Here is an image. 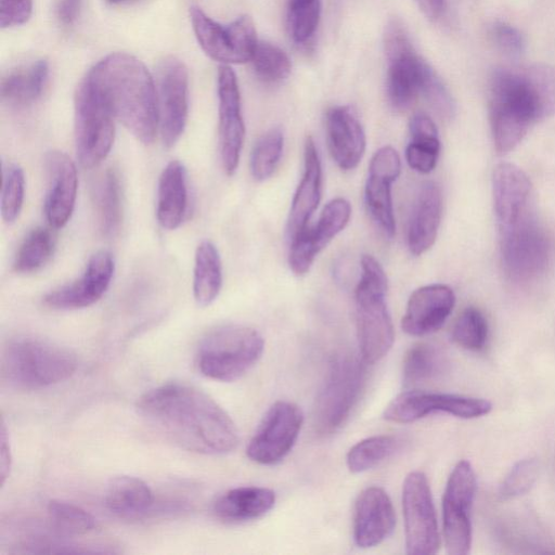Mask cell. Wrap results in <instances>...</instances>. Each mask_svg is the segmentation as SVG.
<instances>
[{
    "instance_id": "1",
    "label": "cell",
    "mask_w": 555,
    "mask_h": 555,
    "mask_svg": "<svg viewBox=\"0 0 555 555\" xmlns=\"http://www.w3.org/2000/svg\"><path fill=\"white\" fill-rule=\"evenodd\" d=\"M138 410L150 425L185 450L220 455L238 444V431L230 415L196 387L162 385L140 398Z\"/></svg>"
},
{
    "instance_id": "2",
    "label": "cell",
    "mask_w": 555,
    "mask_h": 555,
    "mask_svg": "<svg viewBox=\"0 0 555 555\" xmlns=\"http://www.w3.org/2000/svg\"><path fill=\"white\" fill-rule=\"evenodd\" d=\"M555 115V68L535 63L496 69L490 80L489 118L495 151L514 150L538 120Z\"/></svg>"
},
{
    "instance_id": "3",
    "label": "cell",
    "mask_w": 555,
    "mask_h": 555,
    "mask_svg": "<svg viewBox=\"0 0 555 555\" xmlns=\"http://www.w3.org/2000/svg\"><path fill=\"white\" fill-rule=\"evenodd\" d=\"M117 118L144 144L158 128L157 91L145 65L135 56L117 52L99 61L86 76Z\"/></svg>"
},
{
    "instance_id": "4",
    "label": "cell",
    "mask_w": 555,
    "mask_h": 555,
    "mask_svg": "<svg viewBox=\"0 0 555 555\" xmlns=\"http://www.w3.org/2000/svg\"><path fill=\"white\" fill-rule=\"evenodd\" d=\"M387 275L371 255L361 258V275L354 292L357 334L362 360L374 364L390 350L395 332L386 304Z\"/></svg>"
},
{
    "instance_id": "5",
    "label": "cell",
    "mask_w": 555,
    "mask_h": 555,
    "mask_svg": "<svg viewBox=\"0 0 555 555\" xmlns=\"http://www.w3.org/2000/svg\"><path fill=\"white\" fill-rule=\"evenodd\" d=\"M78 365L74 352L50 340L20 336L3 351L2 372L14 386L40 389L68 379Z\"/></svg>"
},
{
    "instance_id": "6",
    "label": "cell",
    "mask_w": 555,
    "mask_h": 555,
    "mask_svg": "<svg viewBox=\"0 0 555 555\" xmlns=\"http://www.w3.org/2000/svg\"><path fill=\"white\" fill-rule=\"evenodd\" d=\"M264 341L245 325H223L209 332L197 349L201 373L219 382H233L247 373L260 359Z\"/></svg>"
},
{
    "instance_id": "7",
    "label": "cell",
    "mask_w": 555,
    "mask_h": 555,
    "mask_svg": "<svg viewBox=\"0 0 555 555\" xmlns=\"http://www.w3.org/2000/svg\"><path fill=\"white\" fill-rule=\"evenodd\" d=\"M498 227L506 275L516 283H526L540 275L548 263L551 245L533 207Z\"/></svg>"
},
{
    "instance_id": "8",
    "label": "cell",
    "mask_w": 555,
    "mask_h": 555,
    "mask_svg": "<svg viewBox=\"0 0 555 555\" xmlns=\"http://www.w3.org/2000/svg\"><path fill=\"white\" fill-rule=\"evenodd\" d=\"M366 363L350 353L335 357L315 399L313 425L320 435L336 431L349 417L365 383Z\"/></svg>"
},
{
    "instance_id": "9",
    "label": "cell",
    "mask_w": 555,
    "mask_h": 555,
    "mask_svg": "<svg viewBox=\"0 0 555 555\" xmlns=\"http://www.w3.org/2000/svg\"><path fill=\"white\" fill-rule=\"evenodd\" d=\"M388 63L387 96L397 111L409 108L435 72L414 50L403 24L392 18L384 33Z\"/></svg>"
},
{
    "instance_id": "10",
    "label": "cell",
    "mask_w": 555,
    "mask_h": 555,
    "mask_svg": "<svg viewBox=\"0 0 555 555\" xmlns=\"http://www.w3.org/2000/svg\"><path fill=\"white\" fill-rule=\"evenodd\" d=\"M74 108L77 157L83 168L90 169L101 164L112 149L115 116L87 77L77 87Z\"/></svg>"
},
{
    "instance_id": "11",
    "label": "cell",
    "mask_w": 555,
    "mask_h": 555,
    "mask_svg": "<svg viewBox=\"0 0 555 555\" xmlns=\"http://www.w3.org/2000/svg\"><path fill=\"white\" fill-rule=\"evenodd\" d=\"M190 20L195 37L208 56L225 65L251 61L258 40L250 16L242 15L224 26L201 8L192 7Z\"/></svg>"
},
{
    "instance_id": "12",
    "label": "cell",
    "mask_w": 555,
    "mask_h": 555,
    "mask_svg": "<svg viewBox=\"0 0 555 555\" xmlns=\"http://www.w3.org/2000/svg\"><path fill=\"white\" fill-rule=\"evenodd\" d=\"M475 472L467 461L452 469L442 496L443 538L447 553L466 555L472 545V508L476 496Z\"/></svg>"
},
{
    "instance_id": "13",
    "label": "cell",
    "mask_w": 555,
    "mask_h": 555,
    "mask_svg": "<svg viewBox=\"0 0 555 555\" xmlns=\"http://www.w3.org/2000/svg\"><path fill=\"white\" fill-rule=\"evenodd\" d=\"M402 509L406 554L437 553L440 535L430 487L424 473L414 470L404 478Z\"/></svg>"
},
{
    "instance_id": "14",
    "label": "cell",
    "mask_w": 555,
    "mask_h": 555,
    "mask_svg": "<svg viewBox=\"0 0 555 555\" xmlns=\"http://www.w3.org/2000/svg\"><path fill=\"white\" fill-rule=\"evenodd\" d=\"M301 409L289 401L274 402L263 415L247 449V456L261 465L281 462L293 449L301 426Z\"/></svg>"
},
{
    "instance_id": "15",
    "label": "cell",
    "mask_w": 555,
    "mask_h": 555,
    "mask_svg": "<svg viewBox=\"0 0 555 555\" xmlns=\"http://www.w3.org/2000/svg\"><path fill=\"white\" fill-rule=\"evenodd\" d=\"M488 400L453 393L408 390L395 397L385 408L384 418L392 423H412L433 413H448L461 418H475L491 410Z\"/></svg>"
},
{
    "instance_id": "16",
    "label": "cell",
    "mask_w": 555,
    "mask_h": 555,
    "mask_svg": "<svg viewBox=\"0 0 555 555\" xmlns=\"http://www.w3.org/2000/svg\"><path fill=\"white\" fill-rule=\"evenodd\" d=\"M156 91L162 140L171 147L184 131L189 109V75L180 60L168 56L160 61Z\"/></svg>"
},
{
    "instance_id": "17",
    "label": "cell",
    "mask_w": 555,
    "mask_h": 555,
    "mask_svg": "<svg viewBox=\"0 0 555 555\" xmlns=\"http://www.w3.org/2000/svg\"><path fill=\"white\" fill-rule=\"evenodd\" d=\"M401 171V159L398 152L387 145L373 155L364 188L366 210L379 230L387 238L396 233L391 188Z\"/></svg>"
},
{
    "instance_id": "18",
    "label": "cell",
    "mask_w": 555,
    "mask_h": 555,
    "mask_svg": "<svg viewBox=\"0 0 555 555\" xmlns=\"http://www.w3.org/2000/svg\"><path fill=\"white\" fill-rule=\"evenodd\" d=\"M219 101V151L224 172L232 176L238 166L245 137L237 79L228 65H221L217 78Z\"/></svg>"
},
{
    "instance_id": "19",
    "label": "cell",
    "mask_w": 555,
    "mask_h": 555,
    "mask_svg": "<svg viewBox=\"0 0 555 555\" xmlns=\"http://www.w3.org/2000/svg\"><path fill=\"white\" fill-rule=\"evenodd\" d=\"M351 206L343 197L330 201L318 222L289 242L288 266L297 276L307 274L318 254L348 224Z\"/></svg>"
},
{
    "instance_id": "20",
    "label": "cell",
    "mask_w": 555,
    "mask_h": 555,
    "mask_svg": "<svg viewBox=\"0 0 555 555\" xmlns=\"http://www.w3.org/2000/svg\"><path fill=\"white\" fill-rule=\"evenodd\" d=\"M114 269L115 264L111 253L96 251L89 259L83 274L78 280L49 292L43 297V304L57 310L89 307L107 291Z\"/></svg>"
},
{
    "instance_id": "21",
    "label": "cell",
    "mask_w": 555,
    "mask_h": 555,
    "mask_svg": "<svg viewBox=\"0 0 555 555\" xmlns=\"http://www.w3.org/2000/svg\"><path fill=\"white\" fill-rule=\"evenodd\" d=\"M47 192L44 216L54 229L63 228L73 214L77 195V170L74 162L61 151H50L44 159Z\"/></svg>"
},
{
    "instance_id": "22",
    "label": "cell",
    "mask_w": 555,
    "mask_h": 555,
    "mask_svg": "<svg viewBox=\"0 0 555 555\" xmlns=\"http://www.w3.org/2000/svg\"><path fill=\"white\" fill-rule=\"evenodd\" d=\"M396 512L387 492L369 487L357 498L353 509V540L359 547L380 544L393 531Z\"/></svg>"
},
{
    "instance_id": "23",
    "label": "cell",
    "mask_w": 555,
    "mask_h": 555,
    "mask_svg": "<svg viewBox=\"0 0 555 555\" xmlns=\"http://www.w3.org/2000/svg\"><path fill=\"white\" fill-rule=\"evenodd\" d=\"M454 304V293L448 285L422 286L411 294L401 320V327L411 336L431 334L444 324Z\"/></svg>"
},
{
    "instance_id": "24",
    "label": "cell",
    "mask_w": 555,
    "mask_h": 555,
    "mask_svg": "<svg viewBox=\"0 0 555 555\" xmlns=\"http://www.w3.org/2000/svg\"><path fill=\"white\" fill-rule=\"evenodd\" d=\"M330 154L344 171L354 169L366 145L365 132L354 109L349 105L331 107L325 119Z\"/></svg>"
},
{
    "instance_id": "25",
    "label": "cell",
    "mask_w": 555,
    "mask_h": 555,
    "mask_svg": "<svg viewBox=\"0 0 555 555\" xmlns=\"http://www.w3.org/2000/svg\"><path fill=\"white\" fill-rule=\"evenodd\" d=\"M322 167L314 140L307 137L304 145V172L295 191L286 222L291 242L307 227L321 201Z\"/></svg>"
},
{
    "instance_id": "26",
    "label": "cell",
    "mask_w": 555,
    "mask_h": 555,
    "mask_svg": "<svg viewBox=\"0 0 555 555\" xmlns=\"http://www.w3.org/2000/svg\"><path fill=\"white\" fill-rule=\"evenodd\" d=\"M442 214V195L434 181L423 182L412 206L406 230L410 253L420 256L435 243Z\"/></svg>"
},
{
    "instance_id": "27",
    "label": "cell",
    "mask_w": 555,
    "mask_h": 555,
    "mask_svg": "<svg viewBox=\"0 0 555 555\" xmlns=\"http://www.w3.org/2000/svg\"><path fill=\"white\" fill-rule=\"evenodd\" d=\"M492 189L498 224L509 221L533 207L530 180L516 165L499 164L493 171Z\"/></svg>"
},
{
    "instance_id": "28",
    "label": "cell",
    "mask_w": 555,
    "mask_h": 555,
    "mask_svg": "<svg viewBox=\"0 0 555 555\" xmlns=\"http://www.w3.org/2000/svg\"><path fill=\"white\" fill-rule=\"evenodd\" d=\"M188 206L186 170L179 160H171L163 169L157 189L156 217L167 230L177 229Z\"/></svg>"
},
{
    "instance_id": "29",
    "label": "cell",
    "mask_w": 555,
    "mask_h": 555,
    "mask_svg": "<svg viewBox=\"0 0 555 555\" xmlns=\"http://www.w3.org/2000/svg\"><path fill=\"white\" fill-rule=\"evenodd\" d=\"M275 503V493L268 488L245 486L233 488L217 499L214 514L225 522H244L267 514Z\"/></svg>"
},
{
    "instance_id": "30",
    "label": "cell",
    "mask_w": 555,
    "mask_h": 555,
    "mask_svg": "<svg viewBox=\"0 0 555 555\" xmlns=\"http://www.w3.org/2000/svg\"><path fill=\"white\" fill-rule=\"evenodd\" d=\"M106 508L120 518L133 519L145 515L153 505L151 488L140 478L117 476L107 485L105 491Z\"/></svg>"
},
{
    "instance_id": "31",
    "label": "cell",
    "mask_w": 555,
    "mask_h": 555,
    "mask_svg": "<svg viewBox=\"0 0 555 555\" xmlns=\"http://www.w3.org/2000/svg\"><path fill=\"white\" fill-rule=\"evenodd\" d=\"M48 76L49 64L46 60L15 67L1 79L2 101L16 107L34 103L41 95Z\"/></svg>"
},
{
    "instance_id": "32",
    "label": "cell",
    "mask_w": 555,
    "mask_h": 555,
    "mask_svg": "<svg viewBox=\"0 0 555 555\" xmlns=\"http://www.w3.org/2000/svg\"><path fill=\"white\" fill-rule=\"evenodd\" d=\"M410 140L405 149V160L420 173H429L437 165L440 153L438 129L425 113L414 114L409 122Z\"/></svg>"
},
{
    "instance_id": "33",
    "label": "cell",
    "mask_w": 555,
    "mask_h": 555,
    "mask_svg": "<svg viewBox=\"0 0 555 555\" xmlns=\"http://www.w3.org/2000/svg\"><path fill=\"white\" fill-rule=\"evenodd\" d=\"M222 286V267L218 249L210 241H203L195 251L193 295L201 307L209 306Z\"/></svg>"
},
{
    "instance_id": "34",
    "label": "cell",
    "mask_w": 555,
    "mask_h": 555,
    "mask_svg": "<svg viewBox=\"0 0 555 555\" xmlns=\"http://www.w3.org/2000/svg\"><path fill=\"white\" fill-rule=\"evenodd\" d=\"M94 203L99 224L106 236L114 235L121 222V189L118 175L107 169L94 186Z\"/></svg>"
},
{
    "instance_id": "35",
    "label": "cell",
    "mask_w": 555,
    "mask_h": 555,
    "mask_svg": "<svg viewBox=\"0 0 555 555\" xmlns=\"http://www.w3.org/2000/svg\"><path fill=\"white\" fill-rule=\"evenodd\" d=\"M395 435H377L356 443L347 453L346 462L351 473L369 470L390 456L400 446Z\"/></svg>"
},
{
    "instance_id": "36",
    "label": "cell",
    "mask_w": 555,
    "mask_h": 555,
    "mask_svg": "<svg viewBox=\"0 0 555 555\" xmlns=\"http://www.w3.org/2000/svg\"><path fill=\"white\" fill-rule=\"evenodd\" d=\"M444 365V358L435 346L418 343L413 345L405 353L402 365V380L406 386L438 375Z\"/></svg>"
},
{
    "instance_id": "37",
    "label": "cell",
    "mask_w": 555,
    "mask_h": 555,
    "mask_svg": "<svg viewBox=\"0 0 555 555\" xmlns=\"http://www.w3.org/2000/svg\"><path fill=\"white\" fill-rule=\"evenodd\" d=\"M54 236L47 228L31 230L21 244L13 263L17 273H31L42 268L54 250Z\"/></svg>"
},
{
    "instance_id": "38",
    "label": "cell",
    "mask_w": 555,
    "mask_h": 555,
    "mask_svg": "<svg viewBox=\"0 0 555 555\" xmlns=\"http://www.w3.org/2000/svg\"><path fill=\"white\" fill-rule=\"evenodd\" d=\"M284 134L278 128L264 132L255 143L250 154V173L257 181H264L275 171L283 153Z\"/></svg>"
},
{
    "instance_id": "39",
    "label": "cell",
    "mask_w": 555,
    "mask_h": 555,
    "mask_svg": "<svg viewBox=\"0 0 555 555\" xmlns=\"http://www.w3.org/2000/svg\"><path fill=\"white\" fill-rule=\"evenodd\" d=\"M250 62L258 79L268 85L281 82L291 73L286 52L268 41H258Z\"/></svg>"
},
{
    "instance_id": "40",
    "label": "cell",
    "mask_w": 555,
    "mask_h": 555,
    "mask_svg": "<svg viewBox=\"0 0 555 555\" xmlns=\"http://www.w3.org/2000/svg\"><path fill=\"white\" fill-rule=\"evenodd\" d=\"M488 324L481 311L467 307L456 319L452 328V339L459 346L473 351L481 350L487 341Z\"/></svg>"
},
{
    "instance_id": "41",
    "label": "cell",
    "mask_w": 555,
    "mask_h": 555,
    "mask_svg": "<svg viewBox=\"0 0 555 555\" xmlns=\"http://www.w3.org/2000/svg\"><path fill=\"white\" fill-rule=\"evenodd\" d=\"M321 15V0H288L287 24L293 40L308 41L315 33Z\"/></svg>"
},
{
    "instance_id": "42",
    "label": "cell",
    "mask_w": 555,
    "mask_h": 555,
    "mask_svg": "<svg viewBox=\"0 0 555 555\" xmlns=\"http://www.w3.org/2000/svg\"><path fill=\"white\" fill-rule=\"evenodd\" d=\"M48 514L53 525L66 534H83L96 526L94 517L73 503L52 500L48 504Z\"/></svg>"
},
{
    "instance_id": "43",
    "label": "cell",
    "mask_w": 555,
    "mask_h": 555,
    "mask_svg": "<svg viewBox=\"0 0 555 555\" xmlns=\"http://www.w3.org/2000/svg\"><path fill=\"white\" fill-rule=\"evenodd\" d=\"M25 194V177L23 169L16 165H10L3 177L1 190V215L7 223H13L20 216Z\"/></svg>"
},
{
    "instance_id": "44",
    "label": "cell",
    "mask_w": 555,
    "mask_h": 555,
    "mask_svg": "<svg viewBox=\"0 0 555 555\" xmlns=\"http://www.w3.org/2000/svg\"><path fill=\"white\" fill-rule=\"evenodd\" d=\"M539 465L535 459L517 462L500 486L501 499L508 500L525 494L538 478Z\"/></svg>"
},
{
    "instance_id": "45",
    "label": "cell",
    "mask_w": 555,
    "mask_h": 555,
    "mask_svg": "<svg viewBox=\"0 0 555 555\" xmlns=\"http://www.w3.org/2000/svg\"><path fill=\"white\" fill-rule=\"evenodd\" d=\"M491 36L496 47L505 54L519 55L525 49V40L520 31L504 22L493 24Z\"/></svg>"
},
{
    "instance_id": "46",
    "label": "cell",
    "mask_w": 555,
    "mask_h": 555,
    "mask_svg": "<svg viewBox=\"0 0 555 555\" xmlns=\"http://www.w3.org/2000/svg\"><path fill=\"white\" fill-rule=\"evenodd\" d=\"M33 12V0H0V25L15 27L26 23Z\"/></svg>"
},
{
    "instance_id": "47",
    "label": "cell",
    "mask_w": 555,
    "mask_h": 555,
    "mask_svg": "<svg viewBox=\"0 0 555 555\" xmlns=\"http://www.w3.org/2000/svg\"><path fill=\"white\" fill-rule=\"evenodd\" d=\"M82 7V0H57L55 15L59 23L64 27L73 26Z\"/></svg>"
},
{
    "instance_id": "48",
    "label": "cell",
    "mask_w": 555,
    "mask_h": 555,
    "mask_svg": "<svg viewBox=\"0 0 555 555\" xmlns=\"http://www.w3.org/2000/svg\"><path fill=\"white\" fill-rule=\"evenodd\" d=\"M1 447H0V476H1V482L4 483L5 479L8 478L10 474L11 468V462H12V455L10 450V443H9V437L8 431L5 428V424L1 423Z\"/></svg>"
},
{
    "instance_id": "49",
    "label": "cell",
    "mask_w": 555,
    "mask_h": 555,
    "mask_svg": "<svg viewBox=\"0 0 555 555\" xmlns=\"http://www.w3.org/2000/svg\"><path fill=\"white\" fill-rule=\"evenodd\" d=\"M423 14L429 20H437L444 9V0H415Z\"/></svg>"
},
{
    "instance_id": "50",
    "label": "cell",
    "mask_w": 555,
    "mask_h": 555,
    "mask_svg": "<svg viewBox=\"0 0 555 555\" xmlns=\"http://www.w3.org/2000/svg\"><path fill=\"white\" fill-rule=\"evenodd\" d=\"M106 1L112 4H125V3L133 2L137 0H106Z\"/></svg>"
}]
</instances>
